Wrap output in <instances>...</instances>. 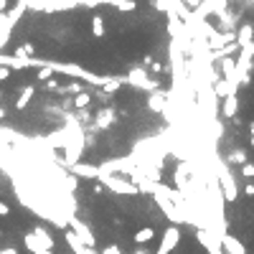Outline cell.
<instances>
[{"label": "cell", "instance_id": "6da1fadb", "mask_svg": "<svg viewBox=\"0 0 254 254\" xmlns=\"http://www.w3.org/2000/svg\"><path fill=\"white\" fill-rule=\"evenodd\" d=\"M43 66H49L51 71H61V74H66V77H74V79H84V82H89V84H94V86H104V77H99V74H94V71H89V69H84V66H77V64H66V61H43Z\"/></svg>", "mask_w": 254, "mask_h": 254}, {"label": "cell", "instance_id": "7a4b0ae2", "mask_svg": "<svg viewBox=\"0 0 254 254\" xmlns=\"http://www.w3.org/2000/svg\"><path fill=\"white\" fill-rule=\"evenodd\" d=\"M125 84L135 86V89H145V92H158V89H160V82H155V79H153L142 66L130 69V71H127V77H125Z\"/></svg>", "mask_w": 254, "mask_h": 254}, {"label": "cell", "instance_id": "3957f363", "mask_svg": "<svg viewBox=\"0 0 254 254\" xmlns=\"http://www.w3.org/2000/svg\"><path fill=\"white\" fill-rule=\"evenodd\" d=\"M99 183L104 188H110L112 193H122V196H135V193H140L138 186L122 175H99Z\"/></svg>", "mask_w": 254, "mask_h": 254}, {"label": "cell", "instance_id": "277c9868", "mask_svg": "<svg viewBox=\"0 0 254 254\" xmlns=\"http://www.w3.org/2000/svg\"><path fill=\"white\" fill-rule=\"evenodd\" d=\"M66 224H69V229L77 234L79 239H82V244L86 247V249H97V236H94V231L86 226V224L82 221V219H77V216H69L66 219Z\"/></svg>", "mask_w": 254, "mask_h": 254}, {"label": "cell", "instance_id": "5b68a950", "mask_svg": "<svg viewBox=\"0 0 254 254\" xmlns=\"http://www.w3.org/2000/svg\"><path fill=\"white\" fill-rule=\"evenodd\" d=\"M178 242H181V229H178L175 224H170V226H168L166 231H163L160 244H158L155 254H170V252L178 247Z\"/></svg>", "mask_w": 254, "mask_h": 254}, {"label": "cell", "instance_id": "8992f818", "mask_svg": "<svg viewBox=\"0 0 254 254\" xmlns=\"http://www.w3.org/2000/svg\"><path fill=\"white\" fill-rule=\"evenodd\" d=\"M219 175H221L224 198H226L229 203H234L236 196H239V191H236V183H234V178H231V173H229V166H226V163H219Z\"/></svg>", "mask_w": 254, "mask_h": 254}, {"label": "cell", "instance_id": "52a82bcc", "mask_svg": "<svg viewBox=\"0 0 254 254\" xmlns=\"http://www.w3.org/2000/svg\"><path fill=\"white\" fill-rule=\"evenodd\" d=\"M117 125V110L114 107H110V104H107V107H102L97 114H94V130H112Z\"/></svg>", "mask_w": 254, "mask_h": 254}, {"label": "cell", "instance_id": "ba28073f", "mask_svg": "<svg viewBox=\"0 0 254 254\" xmlns=\"http://www.w3.org/2000/svg\"><path fill=\"white\" fill-rule=\"evenodd\" d=\"M168 107V92H163V89H158V92H153L150 97H147V110L150 112H166Z\"/></svg>", "mask_w": 254, "mask_h": 254}, {"label": "cell", "instance_id": "9c48e42d", "mask_svg": "<svg viewBox=\"0 0 254 254\" xmlns=\"http://www.w3.org/2000/svg\"><path fill=\"white\" fill-rule=\"evenodd\" d=\"M36 97V86L33 84H26L23 89H21V94H18V99L13 102V107H16L18 112H23V110H28L31 107V99Z\"/></svg>", "mask_w": 254, "mask_h": 254}, {"label": "cell", "instance_id": "30bf717a", "mask_svg": "<svg viewBox=\"0 0 254 254\" xmlns=\"http://www.w3.org/2000/svg\"><path fill=\"white\" fill-rule=\"evenodd\" d=\"M221 254H247V247L239 242L236 236L226 234V236L221 239Z\"/></svg>", "mask_w": 254, "mask_h": 254}, {"label": "cell", "instance_id": "8fae6325", "mask_svg": "<svg viewBox=\"0 0 254 254\" xmlns=\"http://www.w3.org/2000/svg\"><path fill=\"white\" fill-rule=\"evenodd\" d=\"M74 175H82V178H92V181H99V166H89V163H77V166L69 168Z\"/></svg>", "mask_w": 254, "mask_h": 254}, {"label": "cell", "instance_id": "7c38bea8", "mask_svg": "<svg viewBox=\"0 0 254 254\" xmlns=\"http://www.w3.org/2000/svg\"><path fill=\"white\" fill-rule=\"evenodd\" d=\"M236 43H239V49H244V46H249V43H254V26L252 23H244V26L236 28Z\"/></svg>", "mask_w": 254, "mask_h": 254}, {"label": "cell", "instance_id": "4fadbf2b", "mask_svg": "<svg viewBox=\"0 0 254 254\" xmlns=\"http://www.w3.org/2000/svg\"><path fill=\"white\" fill-rule=\"evenodd\" d=\"M31 234H33V236H36L38 242H41L43 247H46L49 252H54V247H56V244H54V236L49 234V229L43 226V224H36V226H33V231H31Z\"/></svg>", "mask_w": 254, "mask_h": 254}, {"label": "cell", "instance_id": "5bb4252c", "mask_svg": "<svg viewBox=\"0 0 254 254\" xmlns=\"http://www.w3.org/2000/svg\"><path fill=\"white\" fill-rule=\"evenodd\" d=\"M23 247H26L28 252H31V254H54V252H49L46 247H43V244L38 242V239H36L31 231L23 234Z\"/></svg>", "mask_w": 254, "mask_h": 254}, {"label": "cell", "instance_id": "9a60e30c", "mask_svg": "<svg viewBox=\"0 0 254 254\" xmlns=\"http://www.w3.org/2000/svg\"><path fill=\"white\" fill-rule=\"evenodd\" d=\"M224 163H226L229 168H231V166H239V168H242L244 163H249V158H247V153L242 150V147H234V150H229V153H226Z\"/></svg>", "mask_w": 254, "mask_h": 254}, {"label": "cell", "instance_id": "2e32d148", "mask_svg": "<svg viewBox=\"0 0 254 254\" xmlns=\"http://www.w3.org/2000/svg\"><path fill=\"white\" fill-rule=\"evenodd\" d=\"M221 112H224V117H226V119H236V112H239V99H236V94H229L226 99L221 102Z\"/></svg>", "mask_w": 254, "mask_h": 254}, {"label": "cell", "instance_id": "e0dca14e", "mask_svg": "<svg viewBox=\"0 0 254 254\" xmlns=\"http://www.w3.org/2000/svg\"><path fill=\"white\" fill-rule=\"evenodd\" d=\"M153 239H155V229L153 226H142V229L135 231V244L138 247H145L147 242H153Z\"/></svg>", "mask_w": 254, "mask_h": 254}, {"label": "cell", "instance_id": "ac0fdd59", "mask_svg": "<svg viewBox=\"0 0 254 254\" xmlns=\"http://www.w3.org/2000/svg\"><path fill=\"white\" fill-rule=\"evenodd\" d=\"M66 244H69V249H71L74 254H84V252H86V247L82 244V239L74 234L71 229H66Z\"/></svg>", "mask_w": 254, "mask_h": 254}, {"label": "cell", "instance_id": "d6986e66", "mask_svg": "<svg viewBox=\"0 0 254 254\" xmlns=\"http://www.w3.org/2000/svg\"><path fill=\"white\" fill-rule=\"evenodd\" d=\"M71 104L82 112V110H86L89 104H92V94H89V92H82V94H77V97L71 99Z\"/></svg>", "mask_w": 254, "mask_h": 254}, {"label": "cell", "instance_id": "ffe728a7", "mask_svg": "<svg viewBox=\"0 0 254 254\" xmlns=\"http://www.w3.org/2000/svg\"><path fill=\"white\" fill-rule=\"evenodd\" d=\"M122 84H125V79H107L102 86V94H114L117 89H122Z\"/></svg>", "mask_w": 254, "mask_h": 254}, {"label": "cell", "instance_id": "44dd1931", "mask_svg": "<svg viewBox=\"0 0 254 254\" xmlns=\"http://www.w3.org/2000/svg\"><path fill=\"white\" fill-rule=\"evenodd\" d=\"M104 31H107V28H104V18H102V16H94V18H92V36H94V38H102Z\"/></svg>", "mask_w": 254, "mask_h": 254}, {"label": "cell", "instance_id": "7402d4cb", "mask_svg": "<svg viewBox=\"0 0 254 254\" xmlns=\"http://www.w3.org/2000/svg\"><path fill=\"white\" fill-rule=\"evenodd\" d=\"M117 8L125 10V13H132V10H138V0H119Z\"/></svg>", "mask_w": 254, "mask_h": 254}, {"label": "cell", "instance_id": "603a6c76", "mask_svg": "<svg viewBox=\"0 0 254 254\" xmlns=\"http://www.w3.org/2000/svg\"><path fill=\"white\" fill-rule=\"evenodd\" d=\"M49 79H54V71H51L49 66L38 69V82H49Z\"/></svg>", "mask_w": 254, "mask_h": 254}, {"label": "cell", "instance_id": "cb8c5ba5", "mask_svg": "<svg viewBox=\"0 0 254 254\" xmlns=\"http://www.w3.org/2000/svg\"><path fill=\"white\" fill-rule=\"evenodd\" d=\"M242 175L252 181V178H254V163H244V166H242Z\"/></svg>", "mask_w": 254, "mask_h": 254}, {"label": "cell", "instance_id": "d4e9b609", "mask_svg": "<svg viewBox=\"0 0 254 254\" xmlns=\"http://www.w3.org/2000/svg\"><path fill=\"white\" fill-rule=\"evenodd\" d=\"M102 254H125V252L119 249L117 244H107V247H102Z\"/></svg>", "mask_w": 254, "mask_h": 254}, {"label": "cell", "instance_id": "484cf974", "mask_svg": "<svg viewBox=\"0 0 254 254\" xmlns=\"http://www.w3.org/2000/svg\"><path fill=\"white\" fill-rule=\"evenodd\" d=\"M43 89H49V92H58V82H56V79L43 82Z\"/></svg>", "mask_w": 254, "mask_h": 254}, {"label": "cell", "instance_id": "4316f807", "mask_svg": "<svg viewBox=\"0 0 254 254\" xmlns=\"http://www.w3.org/2000/svg\"><path fill=\"white\" fill-rule=\"evenodd\" d=\"M147 69H150L153 74H163V71H166V66H163V64H158V61H153V64L147 66Z\"/></svg>", "mask_w": 254, "mask_h": 254}, {"label": "cell", "instance_id": "83f0119b", "mask_svg": "<svg viewBox=\"0 0 254 254\" xmlns=\"http://www.w3.org/2000/svg\"><path fill=\"white\" fill-rule=\"evenodd\" d=\"M8 214H10V206L5 201H0V216H8Z\"/></svg>", "mask_w": 254, "mask_h": 254}, {"label": "cell", "instance_id": "f1b7e54d", "mask_svg": "<svg viewBox=\"0 0 254 254\" xmlns=\"http://www.w3.org/2000/svg\"><path fill=\"white\" fill-rule=\"evenodd\" d=\"M102 191H104V186H102V183L97 181V183L92 186V193H94V196H102Z\"/></svg>", "mask_w": 254, "mask_h": 254}, {"label": "cell", "instance_id": "f546056e", "mask_svg": "<svg viewBox=\"0 0 254 254\" xmlns=\"http://www.w3.org/2000/svg\"><path fill=\"white\" fill-rule=\"evenodd\" d=\"M244 193L249 198H254V183H244Z\"/></svg>", "mask_w": 254, "mask_h": 254}, {"label": "cell", "instance_id": "4dcf8cb0", "mask_svg": "<svg viewBox=\"0 0 254 254\" xmlns=\"http://www.w3.org/2000/svg\"><path fill=\"white\" fill-rule=\"evenodd\" d=\"M10 77V69H5V66H0V82H5Z\"/></svg>", "mask_w": 254, "mask_h": 254}, {"label": "cell", "instance_id": "1f68e13d", "mask_svg": "<svg viewBox=\"0 0 254 254\" xmlns=\"http://www.w3.org/2000/svg\"><path fill=\"white\" fill-rule=\"evenodd\" d=\"M0 254H18V249L16 247H3V249H0Z\"/></svg>", "mask_w": 254, "mask_h": 254}, {"label": "cell", "instance_id": "d6a6232c", "mask_svg": "<svg viewBox=\"0 0 254 254\" xmlns=\"http://www.w3.org/2000/svg\"><path fill=\"white\" fill-rule=\"evenodd\" d=\"M0 13H8V0H0Z\"/></svg>", "mask_w": 254, "mask_h": 254}, {"label": "cell", "instance_id": "836d02e7", "mask_svg": "<svg viewBox=\"0 0 254 254\" xmlns=\"http://www.w3.org/2000/svg\"><path fill=\"white\" fill-rule=\"evenodd\" d=\"M5 117H8V110L3 107V104H0V119H5Z\"/></svg>", "mask_w": 254, "mask_h": 254}, {"label": "cell", "instance_id": "e575fe53", "mask_svg": "<svg viewBox=\"0 0 254 254\" xmlns=\"http://www.w3.org/2000/svg\"><path fill=\"white\" fill-rule=\"evenodd\" d=\"M249 138H254V119L249 122Z\"/></svg>", "mask_w": 254, "mask_h": 254}, {"label": "cell", "instance_id": "d590c367", "mask_svg": "<svg viewBox=\"0 0 254 254\" xmlns=\"http://www.w3.org/2000/svg\"><path fill=\"white\" fill-rule=\"evenodd\" d=\"M132 254H147V252H145V247H138V249L132 252Z\"/></svg>", "mask_w": 254, "mask_h": 254}, {"label": "cell", "instance_id": "8d00e7d4", "mask_svg": "<svg viewBox=\"0 0 254 254\" xmlns=\"http://www.w3.org/2000/svg\"><path fill=\"white\" fill-rule=\"evenodd\" d=\"M249 145H252V147H254V138H249Z\"/></svg>", "mask_w": 254, "mask_h": 254}, {"label": "cell", "instance_id": "74e56055", "mask_svg": "<svg viewBox=\"0 0 254 254\" xmlns=\"http://www.w3.org/2000/svg\"><path fill=\"white\" fill-rule=\"evenodd\" d=\"M236 3H244V0H236Z\"/></svg>", "mask_w": 254, "mask_h": 254}]
</instances>
